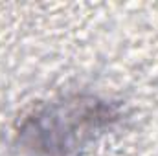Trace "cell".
I'll use <instances>...</instances> for the list:
<instances>
[{
    "label": "cell",
    "instance_id": "1",
    "mask_svg": "<svg viewBox=\"0 0 158 156\" xmlns=\"http://www.w3.org/2000/svg\"><path fill=\"white\" fill-rule=\"evenodd\" d=\"M118 119L116 109L99 99H66L33 112L20 127L24 147L39 156H68Z\"/></svg>",
    "mask_w": 158,
    "mask_h": 156
}]
</instances>
